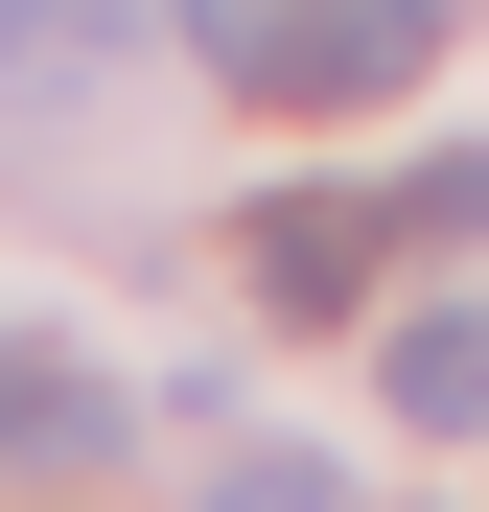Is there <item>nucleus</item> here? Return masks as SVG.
I'll return each mask as SVG.
<instances>
[{
	"label": "nucleus",
	"mask_w": 489,
	"mask_h": 512,
	"mask_svg": "<svg viewBox=\"0 0 489 512\" xmlns=\"http://www.w3.org/2000/svg\"><path fill=\"white\" fill-rule=\"evenodd\" d=\"M420 70H443V0H303L257 117H373V94H420Z\"/></svg>",
	"instance_id": "obj_1"
},
{
	"label": "nucleus",
	"mask_w": 489,
	"mask_h": 512,
	"mask_svg": "<svg viewBox=\"0 0 489 512\" xmlns=\"http://www.w3.org/2000/svg\"><path fill=\"white\" fill-rule=\"evenodd\" d=\"M117 47H140V0H0V117L70 94V70H117Z\"/></svg>",
	"instance_id": "obj_5"
},
{
	"label": "nucleus",
	"mask_w": 489,
	"mask_h": 512,
	"mask_svg": "<svg viewBox=\"0 0 489 512\" xmlns=\"http://www.w3.org/2000/svg\"><path fill=\"white\" fill-rule=\"evenodd\" d=\"M210 512H326V466H303V443H257V466H233Z\"/></svg>",
	"instance_id": "obj_8"
},
{
	"label": "nucleus",
	"mask_w": 489,
	"mask_h": 512,
	"mask_svg": "<svg viewBox=\"0 0 489 512\" xmlns=\"http://www.w3.org/2000/svg\"><path fill=\"white\" fill-rule=\"evenodd\" d=\"M396 233H489V140H443L420 187H396Z\"/></svg>",
	"instance_id": "obj_7"
},
{
	"label": "nucleus",
	"mask_w": 489,
	"mask_h": 512,
	"mask_svg": "<svg viewBox=\"0 0 489 512\" xmlns=\"http://www.w3.org/2000/svg\"><path fill=\"white\" fill-rule=\"evenodd\" d=\"M373 396H396V419H443V443H466V419H489V303H420V326L373 350Z\"/></svg>",
	"instance_id": "obj_4"
},
{
	"label": "nucleus",
	"mask_w": 489,
	"mask_h": 512,
	"mask_svg": "<svg viewBox=\"0 0 489 512\" xmlns=\"http://www.w3.org/2000/svg\"><path fill=\"white\" fill-rule=\"evenodd\" d=\"M233 256H257V303H280V326H350V303H373V256H396V210H350V187H280Z\"/></svg>",
	"instance_id": "obj_2"
},
{
	"label": "nucleus",
	"mask_w": 489,
	"mask_h": 512,
	"mask_svg": "<svg viewBox=\"0 0 489 512\" xmlns=\"http://www.w3.org/2000/svg\"><path fill=\"white\" fill-rule=\"evenodd\" d=\"M117 443H140V396L47 373V350H0V489H47V466H117Z\"/></svg>",
	"instance_id": "obj_3"
},
{
	"label": "nucleus",
	"mask_w": 489,
	"mask_h": 512,
	"mask_svg": "<svg viewBox=\"0 0 489 512\" xmlns=\"http://www.w3.org/2000/svg\"><path fill=\"white\" fill-rule=\"evenodd\" d=\"M163 24H187V47L233 70V94H280V24H303V0H163Z\"/></svg>",
	"instance_id": "obj_6"
}]
</instances>
